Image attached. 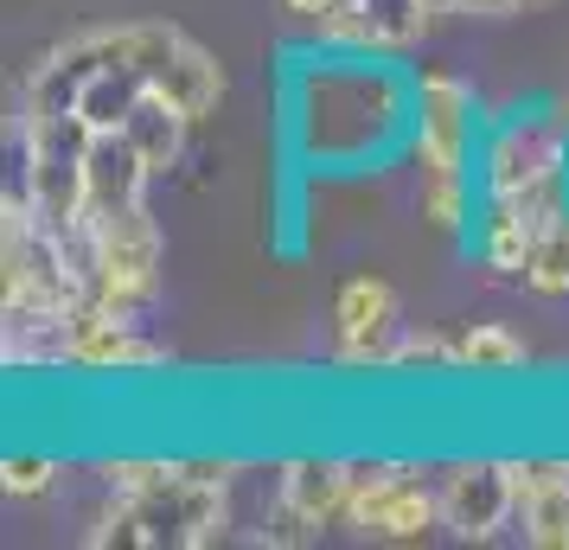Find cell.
<instances>
[{
  "mask_svg": "<svg viewBox=\"0 0 569 550\" xmlns=\"http://www.w3.org/2000/svg\"><path fill=\"white\" fill-rule=\"evenodd\" d=\"M518 282H525L531 294H543V301H563L569 294V224H557V231H543L538 243H531Z\"/></svg>",
  "mask_w": 569,
  "mask_h": 550,
  "instance_id": "13",
  "label": "cell"
},
{
  "mask_svg": "<svg viewBox=\"0 0 569 550\" xmlns=\"http://www.w3.org/2000/svg\"><path fill=\"white\" fill-rule=\"evenodd\" d=\"M58 473L64 468H58L52 454H7V461H0V487L13 499H39V493L58 487Z\"/></svg>",
  "mask_w": 569,
  "mask_h": 550,
  "instance_id": "16",
  "label": "cell"
},
{
  "mask_svg": "<svg viewBox=\"0 0 569 550\" xmlns=\"http://www.w3.org/2000/svg\"><path fill=\"white\" fill-rule=\"evenodd\" d=\"M276 493L301 512L308 524H339L346 519V499H352V461H313V454H301V461H288L282 473H276Z\"/></svg>",
  "mask_w": 569,
  "mask_h": 550,
  "instance_id": "9",
  "label": "cell"
},
{
  "mask_svg": "<svg viewBox=\"0 0 569 550\" xmlns=\"http://www.w3.org/2000/svg\"><path fill=\"white\" fill-rule=\"evenodd\" d=\"M167 359H173V352L160 340H148L141 320L103 314V308H90V301L71 314V352H64V366L109 378V371H154V366H167Z\"/></svg>",
  "mask_w": 569,
  "mask_h": 550,
  "instance_id": "6",
  "label": "cell"
},
{
  "mask_svg": "<svg viewBox=\"0 0 569 550\" xmlns=\"http://www.w3.org/2000/svg\"><path fill=\"white\" fill-rule=\"evenodd\" d=\"M525 7H557V0H525Z\"/></svg>",
  "mask_w": 569,
  "mask_h": 550,
  "instance_id": "18",
  "label": "cell"
},
{
  "mask_svg": "<svg viewBox=\"0 0 569 550\" xmlns=\"http://www.w3.org/2000/svg\"><path fill=\"white\" fill-rule=\"evenodd\" d=\"M403 333V301L385 276H346L333 294V359L346 371H390V346Z\"/></svg>",
  "mask_w": 569,
  "mask_h": 550,
  "instance_id": "4",
  "label": "cell"
},
{
  "mask_svg": "<svg viewBox=\"0 0 569 550\" xmlns=\"http://www.w3.org/2000/svg\"><path fill=\"white\" fill-rule=\"evenodd\" d=\"M186 461H154V454H122V461H109L103 468V493L116 499H148L160 493L167 480H180Z\"/></svg>",
  "mask_w": 569,
  "mask_h": 550,
  "instance_id": "14",
  "label": "cell"
},
{
  "mask_svg": "<svg viewBox=\"0 0 569 550\" xmlns=\"http://www.w3.org/2000/svg\"><path fill=\"white\" fill-rule=\"evenodd\" d=\"M512 524V473L506 461H455L441 473V531L461 544H487Z\"/></svg>",
  "mask_w": 569,
  "mask_h": 550,
  "instance_id": "5",
  "label": "cell"
},
{
  "mask_svg": "<svg viewBox=\"0 0 569 550\" xmlns=\"http://www.w3.org/2000/svg\"><path fill=\"white\" fill-rule=\"evenodd\" d=\"M141 90H148V83L134 78L129 64H103V71H97V78H90V83L78 90V122H83L90 134H103V129H122Z\"/></svg>",
  "mask_w": 569,
  "mask_h": 550,
  "instance_id": "12",
  "label": "cell"
},
{
  "mask_svg": "<svg viewBox=\"0 0 569 550\" xmlns=\"http://www.w3.org/2000/svg\"><path fill=\"white\" fill-rule=\"evenodd\" d=\"M506 473L518 538L538 550H569V461H506Z\"/></svg>",
  "mask_w": 569,
  "mask_h": 550,
  "instance_id": "7",
  "label": "cell"
},
{
  "mask_svg": "<svg viewBox=\"0 0 569 550\" xmlns=\"http://www.w3.org/2000/svg\"><path fill=\"white\" fill-rule=\"evenodd\" d=\"M448 346H455V333H441V327H403L390 346V371H448Z\"/></svg>",
  "mask_w": 569,
  "mask_h": 550,
  "instance_id": "15",
  "label": "cell"
},
{
  "mask_svg": "<svg viewBox=\"0 0 569 550\" xmlns=\"http://www.w3.org/2000/svg\"><path fill=\"white\" fill-rule=\"evenodd\" d=\"M148 180H154L148 160H141V148L122 129L90 134V148H83V206H90V218L97 211L141 206L148 199Z\"/></svg>",
  "mask_w": 569,
  "mask_h": 550,
  "instance_id": "8",
  "label": "cell"
},
{
  "mask_svg": "<svg viewBox=\"0 0 569 550\" xmlns=\"http://www.w3.org/2000/svg\"><path fill=\"white\" fill-rule=\"evenodd\" d=\"M192 129H199V122H192L186 109H173L160 90H141V97H134V109H129V122H122V134L141 148V160H148V173H154V180H167V173L186 160Z\"/></svg>",
  "mask_w": 569,
  "mask_h": 550,
  "instance_id": "10",
  "label": "cell"
},
{
  "mask_svg": "<svg viewBox=\"0 0 569 550\" xmlns=\"http://www.w3.org/2000/svg\"><path fill=\"white\" fill-rule=\"evenodd\" d=\"M346 524L371 544H422L441 531V487L403 461H352V499Z\"/></svg>",
  "mask_w": 569,
  "mask_h": 550,
  "instance_id": "2",
  "label": "cell"
},
{
  "mask_svg": "<svg viewBox=\"0 0 569 550\" xmlns=\"http://www.w3.org/2000/svg\"><path fill=\"white\" fill-rule=\"evenodd\" d=\"M416 90V134H410V160L416 173H480V109L467 78L422 64L410 71Z\"/></svg>",
  "mask_w": 569,
  "mask_h": 550,
  "instance_id": "3",
  "label": "cell"
},
{
  "mask_svg": "<svg viewBox=\"0 0 569 550\" xmlns=\"http://www.w3.org/2000/svg\"><path fill=\"white\" fill-rule=\"evenodd\" d=\"M525 359H531V346L506 320H461L455 346H448V371H473V378H506Z\"/></svg>",
  "mask_w": 569,
  "mask_h": 550,
  "instance_id": "11",
  "label": "cell"
},
{
  "mask_svg": "<svg viewBox=\"0 0 569 550\" xmlns=\"http://www.w3.org/2000/svg\"><path fill=\"white\" fill-rule=\"evenodd\" d=\"M455 13L461 20H512V13H525V0H455Z\"/></svg>",
  "mask_w": 569,
  "mask_h": 550,
  "instance_id": "17",
  "label": "cell"
},
{
  "mask_svg": "<svg viewBox=\"0 0 569 550\" xmlns=\"http://www.w3.org/2000/svg\"><path fill=\"white\" fill-rule=\"evenodd\" d=\"M167 289V237H160L148 199L90 218V308L122 320H148Z\"/></svg>",
  "mask_w": 569,
  "mask_h": 550,
  "instance_id": "1",
  "label": "cell"
}]
</instances>
